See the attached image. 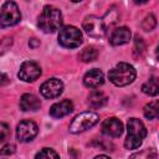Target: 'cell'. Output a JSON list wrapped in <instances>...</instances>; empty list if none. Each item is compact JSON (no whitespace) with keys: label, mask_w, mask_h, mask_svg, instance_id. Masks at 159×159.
Returning a JSON list of instances; mask_svg holds the SVG:
<instances>
[{"label":"cell","mask_w":159,"mask_h":159,"mask_svg":"<svg viewBox=\"0 0 159 159\" xmlns=\"http://www.w3.org/2000/svg\"><path fill=\"white\" fill-rule=\"evenodd\" d=\"M62 14L57 7H53L51 5H47L43 7L42 12L39 16V27L46 32L51 34L57 31L62 26Z\"/></svg>","instance_id":"1"},{"label":"cell","mask_w":159,"mask_h":159,"mask_svg":"<svg viewBox=\"0 0 159 159\" xmlns=\"http://www.w3.org/2000/svg\"><path fill=\"white\" fill-rule=\"evenodd\" d=\"M145 137L147 129L143 122L138 118H129L127 123V138L124 140V147L127 149H137L142 145Z\"/></svg>","instance_id":"2"},{"label":"cell","mask_w":159,"mask_h":159,"mask_svg":"<svg viewBox=\"0 0 159 159\" xmlns=\"http://www.w3.org/2000/svg\"><path fill=\"white\" fill-rule=\"evenodd\" d=\"M135 76H137V72L134 67L125 62H119L108 72L109 81L118 87H123L132 83L135 80Z\"/></svg>","instance_id":"3"},{"label":"cell","mask_w":159,"mask_h":159,"mask_svg":"<svg viewBox=\"0 0 159 159\" xmlns=\"http://www.w3.org/2000/svg\"><path fill=\"white\" fill-rule=\"evenodd\" d=\"M99 120V116L94 112H83V113H80L77 114L71 124H70V132L71 133H82L89 128H92L93 125H96Z\"/></svg>","instance_id":"4"},{"label":"cell","mask_w":159,"mask_h":159,"mask_svg":"<svg viewBox=\"0 0 159 159\" xmlns=\"http://www.w3.org/2000/svg\"><path fill=\"white\" fill-rule=\"evenodd\" d=\"M82 41H83L82 34L77 27L68 25V26H63L62 29H60L58 42L63 47L75 48V47H78L82 43Z\"/></svg>","instance_id":"5"},{"label":"cell","mask_w":159,"mask_h":159,"mask_svg":"<svg viewBox=\"0 0 159 159\" xmlns=\"http://www.w3.org/2000/svg\"><path fill=\"white\" fill-rule=\"evenodd\" d=\"M21 20V12L14 1H6L1 6L0 12V25L2 27L14 26Z\"/></svg>","instance_id":"6"},{"label":"cell","mask_w":159,"mask_h":159,"mask_svg":"<svg viewBox=\"0 0 159 159\" xmlns=\"http://www.w3.org/2000/svg\"><path fill=\"white\" fill-rule=\"evenodd\" d=\"M83 30L86 31L87 35H89L91 37H103L107 32V25L104 24L103 19L97 17V16H87L83 21Z\"/></svg>","instance_id":"7"},{"label":"cell","mask_w":159,"mask_h":159,"mask_svg":"<svg viewBox=\"0 0 159 159\" xmlns=\"http://www.w3.org/2000/svg\"><path fill=\"white\" fill-rule=\"evenodd\" d=\"M37 132H39V128H37L36 123L30 120V119H26V120H22L17 124L16 137L20 142L26 143V142L32 140L37 135Z\"/></svg>","instance_id":"8"},{"label":"cell","mask_w":159,"mask_h":159,"mask_svg":"<svg viewBox=\"0 0 159 159\" xmlns=\"http://www.w3.org/2000/svg\"><path fill=\"white\" fill-rule=\"evenodd\" d=\"M17 76L24 82H32L41 76V68L36 62L26 61L20 66Z\"/></svg>","instance_id":"9"},{"label":"cell","mask_w":159,"mask_h":159,"mask_svg":"<svg viewBox=\"0 0 159 159\" xmlns=\"http://www.w3.org/2000/svg\"><path fill=\"white\" fill-rule=\"evenodd\" d=\"M63 91V83L58 78H50L40 87V92L45 98H56Z\"/></svg>","instance_id":"10"},{"label":"cell","mask_w":159,"mask_h":159,"mask_svg":"<svg viewBox=\"0 0 159 159\" xmlns=\"http://www.w3.org/2000/svg\"><path fill=\"white\" fill-rule=\"evenodd\" d=\"M102 132L108 137L117 138L123 133V123L116 117L108 118L102 123Z\"/></svg>","instance_id":"11"},{"label":"cell","mask_w":159,"mask_h":159,"mask_svg":"<svg viewBox=\"0 0 159 159\" xmlns=\"http://www.w3.org/2000/svg\"><path fill=\"white\" fill-rule=\"evenodd\" d=\"M104 82V76H103V72L98 68H92L89 70L84 77H83V83L86 87H89V88H97L99 87L101 84H103Z\"/></svg>","instance_id":"12"},{"label":"cell","mask_w":159,"mask_h":159,"mask_svg":"<svg viewBox=\"0 0 159 159\" xmlns=\"http://www.w3.org/2000/svg\"><path fill=\"white\" fill-rule=\"evenodd\" d=\"M72 111H73V104H72V102L68 101V99H65V101H61V102L55 103V104L50 108V114H51L53 118H62V117L70 114Z\"/></svg>","instance_id":"13"},{"label":"cell","mask_w":159,"mask_h":159,"mask_svg":"<svg viewBox=\"0 0 159 159\" xmlns=\"http://www.w3.org/2000/svg\"><path fill=\"white\" fill-rule=\"evenodd\" d=\"M130 40V31L128 27H117L112 35H111V39H109V42L113 45V46H120V45H124L127 42H129Z\"/></svg>","instance_id":"14"},{"label":"cell","mask_w":159,"mask_h":159,"mask_svg":"<svg viewBox=\"0 0 159 159\" xmlns=\"http://www.w3.org/2000/svg\"><path fill=\"white\" fill-rule=\"evenodd\" d=\"M41 107L40 99L32 93H25L20 98V108L25 112L27 111H37Z\"/></svg>","instance_id":"15"},{"label":"cell","mask_w":159,"mask_h":159,"mask_svg":"<svg viewBox=\"0 0 159 159\" xmlns=\"http://www.w3.org/2000/svg\"><path fill=\"white\" fill-rule=\"evenodd\" d=\"M107 99H108L107 96H106L102 91H98V89L91 92V94L88 96V103H89V106H91L92 108H94V109L102 108V107L107 103Z\"/></svg>","instance_id":"16"},{"label":"cell","mask_w":159,"mask_h":159,"mask_svg":"<svg viewBox=\"0 0 159 159\" xmlns=\"http://www.w3.org/2000/svg\"><path fill=\"white\" fill-rule=\"evenodd\" d=\"M143 93L148 96H157L159 93V77H152L142 86Z\"/></svg>","instance_id":"17"},{"label":"cell","mask_w":159,"mask_h":159,"mask_svg":"<svg viewBox=\"0 0 159 159\" xmlns=\"http://www.w3.org/2000/svg\"><path fill=\"white\" fill-rule=\"evenodd\" d=\"M143 112L148 119H159V101H152L147 103Z\"/></svg>","instance_id":"18"},{"label":"cell","mask_w":159,"mask_h":159,"mask_svg":"<svg viewBox=\"0 0 159 159\" xmlns=\"http://www.w3.org/2000/svg\"><path fill=\"white\" fill-rule=\"evenodd\" d=\"M129 159H158L157 150L153 148H148L144 150H140L138 153H134L129 157Z\"/></svg>","instance_id":"19"},{"label":"cell","mask_w":159,"mask_h":159,"mask_svg":"<svg viewBox=\"0 0 159 159\" xmlns=\"http://www.w3.org/2000/svg\"><path fill=\"white\" fill-rule=\"evenodd\" d=\"M97 56H98V51L94 47H86L80 53V60L82 62H92L97 58Z\"/></svg>","instance_id":"20"},{"label":"cell","mask_w":159,"mask_h":159,"mask_svg":"<svg viewBox=\"0 0 159 159\" xmlns=\"http://www.w3.org/2000/svg\"><path fill=\"white\" fill-rule=\"evenodd\" d=\"M35 159H60V157H58V154H57L53 149L43 148V149H41V150L36 154Z\"/></svg>","instance_id":"21"},{"label":"cell","mask_w":159,"mask_h":159,"mask_svg":"<svg viewBox=\"0 0 159 159\" xmlns=\"http://www.w3.org/2000/svg\"><path fill=\"white\" fill-rule=\"evenodd\" d=\"M157 25V20H155V16L153 14H149L144 17V20L142 21L140 26L144 31H152Z\"/></svg>","instance_id":"22"},{"label":"cell","mask_w":159,"mask_h":159,"mask_svg":"<svg viewBox=\"0 0 159 159\" xmlns=\"http://www.w3.org/2000/svg\"><path fill=\"white\" fill-rule=\"evenodd\" d=\"M144 50H145V45H144V41L137 36L135 37V41H134V55L137 57H140L143 53H144Z\"/></svg>","instance_id":"23"},{"label":"cell","mask_w":159,"mask_h":159,"mask_svg":"<svg viewBox=\"0 0 159 159\" xmlns=\"http://www.w3.org/2000/svg\"><path fill=\"white\" fill-rule=\"evenodd\" d=\"M0 153H1V155H10V154H14L15 153V145L14 144H5L2 148H1V150H0Z\"/></svg>","instance_id":"24"},{"label":"cell","mask_w":159,"mask_h":159,"mask_svg":"<svg viewBox=\"0 0 159 159\" xmlns=\"http://www.w3.org/2000/svg\"><path fill=\"white\" fill-rule=\"evenodd\" d=\"M0 132H1V134H0V140L4 142V140L6 139V137L9 135V127H7V124L1 123V124H0Z\"/></svg>","instance_id":"25"},{"label":"cell","mask_w":159,"mask_h":159,"mask_svg":"<svg viewBox=\"0 0 159 159\" xmlns=\"http://www.w3.org/2000/svg\"><path fill=\"white\" fill-rule=\"evenodd\" d=\"M29 45H30V47H34V48H35V47L39 45V41H37L36 39H31L30 42H29Z\"/></svg>","instance_id":"26"},{"label":"cell","mask_w":159,"mask_h":159,"mask_svg":"<svg viewBox=\"0 0 159 159\" xmlns=\"http://www.w3.org/2000/svg\"><path fill=\"white\" fill-rule=\"evenodd\" d=\"M1 78H2V81H1V84L4 86V84H5L6 82H7V78H6V75H5V73H2V75H1Z\"/></svg>","instance_id":"27"},{"label":"cell","mask_w":159,"mask_h":159,"mask_svg":"<svg viewBox=\"0 0 159 159\" xmlns=\"http://www.w3.org/2000/svg\"><path fill=\"white\" fill-rule=\"evenodd\" d=\"M94 159H109L107 155H98V157H96Z\"/></svg>","instance_id":"28"},{"label":"cell","mask_w":159,"mask_h":159,"mask_svg":"<svg viewBox=\"0 0 159 159\" xmlns=\"http://www.w3.org/2000/svg\"><path fill=\"white\" fill-rule=\"evenodd\" d=\"M155 55H157V58H158V61H159V45H158V47H157V52H155Z\"/></svg>","instance_id":"29"}]
</instances>
